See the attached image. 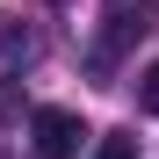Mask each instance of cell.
Returning a JSON list of instances; mask_svg holds the SVG:
<instances>
[{
  "instance_id": "1",
  "label": "cell",
  "mask_w": 159,
  "mask_h": 159,
  "mask_svg": "<svg viewBox=\"0 0 159 159\" xmlns=\"http://www.w3.org/2000/svg\"><path fill=\"white\" fill-rule=\"evenodd\" d=\"M152 29V0H109L101 7V43H94V72H109L116 65V51H130Z\"/></svg>"
},
{
  "instance_id": "2",
  "label": "cell",
  "mask_w": 159,
  "mask_h": 159,
  "mask_svg": "<svg viewBox=\"0 0 159 159\" xmlns=\"http://www.w3.org/2000/svg\"><path fill=\"white\" fill-rule=\"evenodd\" d=\"M80 138H87V123H80L72 109H36V116H29V145H36V159H72Z\"/></svg>"
},
{
  "instance_id": "3",
  "label": "cell",
  "mask_w": 159,
  "mask_h": 159,
  "mask_svg": "<svg viewBox=\"0 0 159 159\" xmlns=\"http://www.w3.org/2000/svg\"><path fill=\"white\" fill-rule=\"evenodd\" d=\"M36 58V36L15 29V22H0V65H29Z\"/></svg>"
},
{
  "instance_id": "4",
  "label": "cell",
  "mask_w": 159,
  "mask_h": 159,
  "mask_svg": "<svg viewBox=\"0 0 159 159\" xmlns=\"http://www.w3.org/2000/svg\"><path fill=\"white\" fill-rule=\"evenodd\" d=\"M138 109H145V116H159V58L138 72Z\"/></svg>"
},
{
  "instance_id": "5",
  "label": "cell",
  "mask_w": 159,
  "mask_h": 159,
  "mask_svg": "<svg viewBox=\"0 0 159 159\" xmlns=\"http://www.w3.org/2000/svg\"><path fill=\"white\" fill-rule=\"evenodd\" d=\"M94 159H138V138H123V130H116V138L94 145Z\"/></svg>"
},
{
  "instance_id": "6",
  "label": "cell",
  "mask_w": 159,
  "mask_h": 159,
  "mask_svg": "<svg viewBox=\"0 0 159 159\" xmlns=\"http://www.w3.org/2000/svg\"><path fill=\"white\" fill-rule=\"evenodd\" d=\"M51 7H65V0H51Z\"/></svg>"
}]
</instances>
